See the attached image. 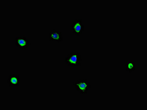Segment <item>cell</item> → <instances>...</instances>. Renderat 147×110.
<instances>
[{"label": "cell", "instance_id": "277c9868", "mask_svg": "<svg viewBox=\"0 0 147 110\" xmlns=\"http://www.w3.org/2000/svg\"><path fill=\"white\" fill-rule=\"evenodd\" d=\"M15 41L16 46L21 50H26L31 45L30 42L25 36L16 37Z\"/></svg>", "mask_w": 147, "mask_h": 110}, {"label": "cell", "instance_id": "7a4b0ae2", "mask_svg": "<svg viewBox=\"0 0 147 110\" xmlns=\"http://www.w3.org/2000/svg\"><path fill=\"white\" fill-rule=\"evenodd\" d=\"M74 87L77 91L80 92V94H88L91 85L87 79H79L74 83Z\"/></svg>", "mask_w": 147, "mask_h": 110}, {"label": "cell", "instance_id": "5b68a950", "mask_svg": "<svg viewBox=\"0 0 147 110\" xmlns=\"http://www.w3.org/2000/svg\"><path fill=\"white\" fill-rule=\"evenodd\" d=\"M49 41H55L59 43L63 41V37L62 35V32L53 29L49 33Z\"/></svg>", "mask_w": 147, "mask_h": 110}, {"label": "cell", "instance_id": "8992f818", "mask_svg": "<svg viewBox=\"0 0 147 110\" xmlns=\"http://www.w3.org/2000/svg\"><path fill=\"white\" fill-rule=\"evenodd\" d=\"M20 79L18 75L12 74L9 75L7 79V83L10 88L18 87Z\"/></svg>", "mask_w": 147, "mask_h": 110}, {"label": "cell", "instance_id": "6da1fadb", "mask_svg": "<svg viewBox=\"0 0 147 110\" xmlns=\"http://www.w3.org/2000/svg\"><path fill=\"white\" fill-rule=\"evenodd\" d=\"M82 56L79 53H71L65 57V63L68 67H76L81 65Z\"/></svg>", "mask_w": 147, "mask_h": 110}, {"label": "cell", "instance_id": "3957f363", "mask_svg": "<svg viewBox=\"0 0 147 110\" xmlns=\"http://www.w3.org/2000/svg\"><path fill=\"white\" fill-rule=\"evenodd\" d=\"M71 26L72 33L76 36H80L82 33L85 27L81 19H78L74 21Z\"/></svg>", "mask_w": 147, "mask_h": 110}, {"label": "cell", "instance_id": "52a82bcc", "mask_svg": "<svg viewBox=\"0 0 147 110\" xmlns=\"http://www.w3.org/2000/svg\"><path fill=\"white\" fill-rule=\"evenodd\" d=\"M126 71L127 72L131 73L135 70L136 66L134 62L132 61H127L125 64Z\"/></svg>", "mask_w": 147, "mask_h": 110}]
</instances>
